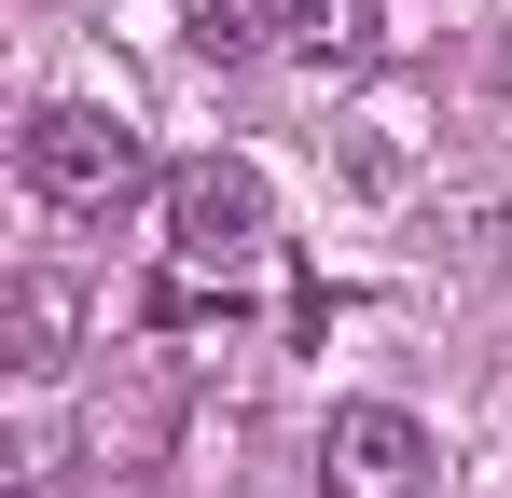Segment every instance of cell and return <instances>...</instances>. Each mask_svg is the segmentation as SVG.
<instances>
[{"mask_svg": "<svg viewBox=\"0 0 512 498\" xmlns=\"http://www.w3.org/2000/svg\"><path fill=\"white\" fill-rule=\"evenodd\" d=\"M14 166H28V194H42V208H70V222H111V208L167 194L153 153H139V125H125L111 97H42V111H28V139H14Z\"/></svg>", "mask_w": 512, "mask_h": 498, "instance_id": "1", "label": "cell"}, {"mask_svg": "<svg viewBox=\"0 0 512 498\" xmlns=\"http://www.w3.org/2000/svg\"><path fill=\"white\" fill-rule=\"evenodd\" d=\"M167 263L180 277H250V263H277V180H263L250 153H194L167 166Z\"/></svg>", "mask_w": 512, "mask_h": 498, "instance_id": "2", "label": "cell"}, {"mask_svg": "<svg viewBox=\"0 0 512 498\" xmlns=\"http://www.w3.org/2000/svg\"><path fill=\"white\" fill-rule=\"evenodd\" d=\"M319 498H443V443L402 402H333L319 429Z\"/></svg>", "mask_w": 512, "mask_h": 498, "instance_id": "3", "label": "cell"}, {"mask_svg": "<svg viewBox=\"0 0 512 498\" xmlns=\"http://www.w3.org/2000/svg\"><path fill=\"white\" fill-rule=\"evenodd\" d=\"M167 429H180V388L153 374V360H125V374H111V388L84 402V457H97V471H125V485H139V471L167 457Z\"/></svg>", "mask_w": 512, "mask_h": 498, "instance_id": "4", "label": "cell"}, {"mask_svg": "<svg viewBox=\"0 0 512 498\" xmlns=\"http://www.w3.org/2000/svg\"><path fill=\"white\" fill-rule=\"evenodd\" d=\"M291 56L319 83H360L388 56V0H291Z\"/></svg>", "mask_w": 512, "mask_h": 498, "instance_id": "5", "label": "cell"}, {"mask_svg": "<svg viewBox=\"0 0 512 498\" xmlns=\"http://www.w3.org/2000/svg\"><path fill=\"white\" fill-rule=\"evenodd\" d=\"M70 346H84V291L70 277H14V374H70Z\"/></svg>", "mask_w": 512, "mask_h": 498, "instance_id": "6", "label": "cell"}, {"mask_svg": "<svg viewBox=\"0 0 512 498\" xmlns=\"http://www.w3.org/2000/svg\"><path fill=\"white\" fill-rule=\"evenodd\" d=\"M180 42H194L208 70H236V56H263V42H291V0H194Z\"/></svg>", "mask_w": 512, "mask_h": 498, "instance_id": "7", "label": "cell"}]
</instances>
